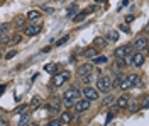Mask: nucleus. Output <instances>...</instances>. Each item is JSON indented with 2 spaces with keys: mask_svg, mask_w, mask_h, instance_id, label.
<instances>
[{
  "mask_svg": "<svg viewBox=\"0 0 149 126\" xmlns=\"http://www.w3.org/2000/svg\"><path fill=\"white\" fill-rule=\"evenodd\" d=\"M78 99H80V90L76 87H71L65 92V96H63V104H65L66 107H71Z\"/></svg>",
  "mask_w": 149,
  "mask_h": 126,
  "instance_id": "nucleus-1",
  "label": "nucleus"
},
{
  "mask_svg": "<svg viewBox=\"0 0 149 126\" xmlns=\"http://www.w3.org/2000/svg\"><path fill=\"white\" fill-rule=\"evenodd\" d=\"M134 51V48H132V44H124V46H119V48H115V51H113V56L117 60H122L125 58V56H130V53Z\"/></svg>",
  "mask_w": 149,
  "mask_h": 126,
  "instance_id": "nucleus-2",
  "label": "nucleus"
},
{
  "mask_svg": "<svg viewBox=\"0 0 149 126\" xmlns=\"http://www.w3.org/2000/svg\"><path fill=\"white\" fill-rule=\"evenodd\" d=\"M109 90H110V77H107V75L98 77V80H97V92L107 94Z\"/></svg>",
  "mask_w": 149,
  "mask_h": 126,
  "instance_id": "nucleus-3",
  "label": "nucleus"
},
{
  "mask_svg": "<svg viewBox=\"0 0 149 126\" xmlns=\"http://www.w3.org/2000/svg\"><path fill=\"white\" fill-rule=\"evenodd\" d=\"M70 80V72H58L53 78V87H61L63 84H66Z\"/></svg>",
  "mask_w": 149,
  "mask_h": 126,
  "instance_id": "nucleus-4",
  "label": "nucleus"
},
{
  "mask_svg": "<svg viewBox=\"0 0 149 126\" xmlns=\"http://www.w3.org/2000/svg\"><path fill=\"white\" fill-rule=\"evenodd\" d=\"M59 106H61V99H59V97H51L49 102H47V111H49L51 114H56V113L59 111Z\"/></svg>",
  "mask_w": 149,
  "mask_h": 126,
  "instance_id": "nucleus-5",
  "label": "nucleus"
},
{
  "mask_svg": "<svg viewBox=\"0 0 149 126\" xmlns=\"http://www.w3.org/2000/svg\"><path fill=\"white\" fill-rule=\"evenodd\" d=\"M41 31H42V27H41L39 24H29V26H24V34H26V36H37Z\"/></svg>",
  "mask_w": 149,
  "mask_h": 126,
  "instance_id": "nucleus-6",
  "label": "nucleus"
},
{
  "mask_svg": "<svg viewBox=\"0 0 149 126\" xmlns=\"http://www.w3.org/2000/svg\"><path fill=\"white\" fill-rule=\"evenodd\" d=\"M73 107H74V111H76V113L88 111V107H90V101H86V99H78V101L73 104Z\"/></svg>",
  "mask_w": 149,
  "mask_h": 126,
  "instance_id": "nucleus-7",
  "label": "nucleus"
},
{
  "mask_svg": "<svg viewBox=\"0 0 149 126\" xmlns=\"http://www.w3.org/2000/svg\"><path fill=\"white\" fill-rule=\"evenodd\" d=\"M132 48L136 49L137 53H142L144 49L148 48V38H144V36H142V38H137L136 39V43L132 44Z\"/></svg>",
  "mask_w": 149,
  "mask_h": 126,
  "instance_id": "nucleus-8",
  "label": "nucleus"
},
{
  "mask_svg": "<svg viewBox=\"0 0 149 126\" xmlns=\"http://www.w3.org/2000/svg\"><path fill=\"white\" fill-rule=\"evenodd\" d=\"M83 96L86 101H97L98 99V92H97V89H93V87H85L83 89Z\"/></svg>",
  "mask_w": 149,
  "mask_h": 126,
  "instance_id": "nucleus-9",
  "label": "nucleus"
},
{
  "mask_svg": "<svg viewBox=\"0 0 149 126\" xmlns=\"http://www.w3.org/2000/svg\"><path fill=\"white\" fill-rule=\"evenodd\" d=\"M144 60H146V56H144L142 53H134V55L130 56V63H132L134 67H142Z\"/></svg>",
  "mask_w": 149,
  "mask_h": 126,
  "instance_id": "nucleus-10",
  "label": "nucleus"
},
{
  "mask_svg": "<svg viewBox=\"0 0 149 126\" xmlns=\"http://www.w3.org/2000/svg\"><path fill=\"white\" fill-rule=\"evenodd\" d=\"M92 72H93V63H83V65L78 67V75H80V77L88 75V73H92Z\"/></svg>",
  "mask_w": 149,
  "mask_h": 126,
  "instance_id": "nucleus-11",
  "label": "nucleus"
},
{
  "mask_svg": "<svg viewBox=\"0 0 149 126\" xmlns=\"http://www.w3.org/2000/svg\"><path fill=\"white\" fill-rule=\"evenodd\" d=\"M124 75L122 73H115L113 77L110 78V87H113V89H119L120 87V84H122V80H124Z\"/></svg>",
  "mask_w": 149,
  "mask_h": 126,
  "instance_id": "nucleus-12",
  "label": "nucleus"
},
{
  "mask_svg": "<svg viewBox=\"0 0 149 126\" xmlns=\"http://www.w3.org/2000/svg\"><path fill=\"white\" fill-rule=\"evenodd\" d=\"M93 10H95V7H90V9L83 10V12H78V14L73 17V22H81V20H85L86 19V15H88L90 12H93Z\"/></svg>",
  "mask_w": 149,
  "mask_h": 126,
  "instance_id": "nucleus-13",
  "label": "nucleus"
},
{
  "mask_svg": "<svg viewBox=\"0 0 149 126\" xmlns=\"http://www.w3.org/2000/svg\"><path fill=\"white\" fill-rule=\"evenodd\" d=\"M115 102H117V109H125L127 104H129V96L122 94L120 97H117V99H115Z\"/></svg>",
  "mask_w": 149,
  "mask_h": 126,
  "instance_id": "nucleus-14",
  "label": "nucleus"
},
{
  "mask_svg": "<svg viewBox=\"0 0 149 126\" xmlns=\"http://www.w3.org/2000/svg\"><path fill=\"white\" fill-rule=\"evenodd\" d=\"M127 82H129L130 87H137V85H141V77L137 75V73H130V75H127Z\"/></svg>",
  "mask_w": 149,
  "mask_h": 126,
  "instance_id": "nucleus-15",
  "label": "nucleus"
},
{
  "mask_svg": "<svg viewBox=\"0 0 149 126\" xmlns=\"http://www.w3.org/2000/svg\"><path fill=\"white\" fill-rule=\"evenodd\" d=\"M41 17H42V14H41L39 10H29V14L26 15V19H27L29 22H37Z\"/></svg>",
  "mask_w": 149,
  "mask_h": 126,
  "instance_id": "nucleus-16",
  "label": "nucleus"
},
{
  "mask_svg": "<svg viewBox=\"0 0 149 126\" xmlns=\"http://www.w3.org/2000/svg\"><path fill=\"white\" fill-rule=\"evenodd\" d=\"M105 41H107V44H109V43H117V41H119V32L110 29L107 32V36H105Z\"/></svg>",
  "mask_w": 149,
  "mask_h": 126,
  "instance_id": "nucleus-17",
  "label": "nucleus"
},
{
  "mask_svg": "<svg viewBox=\"0 0 149 126\" xmlns=\"http://www.w3.org/2000/svg\"><path fill=\"white\" fill-rule=\"evenodd\" d=\"M41 104H42V99H41L39 96H36V97H32V99H31L29 109H31V111H36V109H39V107H41Z\"/></svg>",
  "mask_w": 149,
  "mask_h": 126,
  "instance_id": "nucleus-18",
  "label": "nucleus"
},
{
  "mask_svg": "<svg viewBox=\"0 0 149 126\" xmlns=\"http://www.w3.org/2000/svg\"><path fill=\"white\" fill-rule=\"evenodd\" d=\"M71 119H73L71 113H70V111H65V113H61V116H59V123H61V125H70Z\"/></svg>",
  "mask_w": 149,
  "mask_h": 126,
  "instance_id": "nucleus-19",
  "label": "nucleus"
},
{
  "mask_svg": "<svg viewBox=\"0 0 149 126\" xmlns=\"http://www.w3.org/2000/svg\"><path fill=\"white\" fill-rule=\"evenodd\" d=\"M26 15H15V19H14V26L19 27V29H24V26H26Z\"/></svg>",
  "mask_w": 149,
  "mask_h": 126,
  "instance_id": "nucleus-20",
  "label": "nucleus"
},
{
  "mask_svg": "<svg viewBox=\"0 0 149 126\" xmlns=\"http://www.w3.org/2000/svg\"><path fill=\"white\" fill-rule=\"evenodd\" d=\"M127 107H129L130 113H137V111L141 109L139 102H137V99H130V97H129V104H127Z\"/></svg>",
  "mask_w": 149,
  "mask_h": 126,
  "instance_id": "nucleus-21",
  "label": "nucleus"
},
{
  "mask_svg": "<svg viewBox=\"0 0 149 126\" xmlns=\"http://www.w3.org/2000/svg\"><path fill=\"white\" fill-rule=\"evenodd\" d=\"M93 46H95L97 49L105 48V46H107V41H105V38H102V36H97L95 41H93Z\"/></svg>",
  "mask_w": 149,
  "mask_h": 126,
  "instance_id": "nucleus-22",
  "label": "nucleus"
},
{
  "mask_svg": "<svg viewBox=\"0 0 149 126\" xmlns=\"http://www.w3.org/2000/svg\"><path fill=\"white\" fill-rule=\"evenodd\" d=\"M83 55H85V58H95V56H97V48H95V46H90V48H86L83 51Z\"/></svg>",
  "mask_w": 149,
  "mask_h": 126,
  "instance_id": "nucleus-23",
  "label": "nucleus"
},
{
  "mask_svg": "<svg viewBox=\"0 0 149 126\" xmlns=\"http://www.w3.org/2000/svg\"><path fill=\"white\" fill-rule=\"evenodd\" d=\"M76 10H78V5H76V4H73V5H71V7L68 9V12H66V14H68V17H74V15L78 14Z\"/></svg>",
  "mask_w": 149,
  "mask_h": 126,
  "instance_id": "nucleus-24",
  "label": "nucleus"
},
{
  "mask_svg": "<svg viewBox=\"0 0 149 126\" xmlns=\"http://www.w3.org/2000/svg\"><path fill=\"white\" fill-rule=\"evenodd\" d=\"M29 118H31V113H26L24 116L19 119V126H26L29 123Z\"/></svg>",
  "mask_w": 149,
  "mask_h": 126,
  "instance_id": "nucleus-25",
  "label": "nucleus"
},
{
  "mask_svg": "<svg viewBox=\"0 0 149 126\" xmlns=\"http://www.w3.org/2000/svg\"><path fill=\"white\" fill-rule=\"evenodd\" d=\"M44 72H47V73H54L56 72V63H46V65H44Z\"/></svg>",
  "mask_w": 149,
  "mask_h": 126,
  "instance_id": "nucleus-26",
  "label": "nucleus"
},
{
  "mask_svg": "<svg viewBox=\"0 0 149 126\" xmlns=\"http://www.w3.org/2000/svg\"><path fill=\"white\" fill-rule=\"evenodd\" d=\"M93 78H95V70H93L92 73H88V75H83V77H81V80H83V84H90Z\"/></svg>",
  "mask_w": 149,
  "mask_h": 126,
  "instance_id": "nucleus-27",
  "label": "nucleus"
},
{
  "mask_svg": "<svg viewBox=\"0 0 149 126\" xmlns=\"http://www.w3.org/2000/svg\"><path fill=\"white\" fill-rule=\"evenodd\" d=\"M109 60H107V56H103V55H98V56H95L93 58V63H98V65H102V63H107Z\"/></svg>",
  "mask_w": 149,
  "mask_h": 126,
  "instance_id": "nucleus-28",
  "label": "nucleus"
},
{
  "mask_svg": "<svg viewBox=\"0 0 149 126\" xmlns=\"http://www.w3.org/2000/svg\"><path fill=\"white\" fill-rule=\"evenodd\" d=\"M113 102H115V99H113V97H112V96H107V97H105V99H103V101H102V104H103V106H105V107L112 106Z\"/></svg>",
  "mask_w": 149,
  "mask_h": 126,
  "instance_id": "nucleus-29",
  "label": "nucleus"
},
{
  "mask_svg": "<svg viewBox=\"0 0 149 126\" xmlns=\"http://www.w3.org/2000/svg\"><path fill=\"white\" fill-rule=\"evenodd\" d=\"M20 39H22L20 34H14V36L9 39V44H19V43H20Z\"/></svg>",
  "mask_w": 149,
  "mask_h": 126,
  "instance_id": "nucleus-30",
  "label": "nucleus"
},
{
  "mask_svg": "<svg viewBox=\"0 0 149 126\" xmlns=\"http://www.w3.org/2000/svg\"><path fill=\"white\" fill-rule=\"evenodd\" d=\"M70 41V34H66V36H63V38H59L58 41H56V46H63V44H66Z\"/></svg>",
  "mask_w": 149,
  "mask_h": 126,
  "instance_id": "nucleus-31",
  "label": "nucleus"
},
{
  "mask_svg": "<svg viewBox=\"0 0 149 126\" xmlns=\"http://www.w3.org/2000/svg\"><path fill=\"white\" fill-rule=\"evenodd\" d=\"M9 29H10V24H9V22H3V24H0V34H5Z\"/></svg>",
  "mask_w": 149,
  "mask_h": 126,
  "instance_id": "nucleus-32",
  "label": "nucleus"
},
{
  "mask_svg": "<svg viewBox=\"0 0 149 126\" xmlns=\"http://www.w3.org/2000/svg\"><path fill=\"white\" fill-rule=\"evenodd\" d=\"M24 109H27V104H20V106H17V107H15V111H14V113H15V114H20V113H22Z\"/></svg>",
  "mask_w": 149,
  "mask_h": 126,
  "instance_id": "nucleus-33",
  "label": "nucleus"
},
{
  "mask_svg": "<svg viewBox=\"0 0 149 126\" xmlns=\"http://www.w3.org/2000/svg\"><path fill=\"white\" fill-rule=\"evenodd\" d=\"M15 55H17V51H15V49H10L9 53L5 55V60H12L14 56H15Z\"/></svg>",
  "mask_w": 149,
  "mask_h": 126,
  "instance_id": "nucleus-34",
  "label": "nucleus"
},
{
  "mask_svg": "<svg viewBox=\"0 0 149 126\" xmlns=\"http://www.w3.org/2000/svg\"><path fill=\"white\" fill-rule=\"evenodd\" d=\"M9 39L10 38H7L5 34H0V44H9Z\"/></svg>",
  "mask_w": 149,
  "mask_h": 126,
  "instance_id": "nucleus-35",
  "label": "nucleus"
},
{
  "mask_svg": "<svg viewBox=\"0 0 149 126\" xmlns=\"http://www.w3.org/2000/svg\"><path fill=\"white\" fill-rule=\"evenodd\" d=\"M113 114H115V113H112V111H109V114H107V121H105V125H109V123L112 121V118H113Z\"/></svg>",
  "mask_w": 149,
  "mask_h": 126,
  "instance_id": "nucleus-36",
  "label": "nucleus"
},
{
  "mask_svg": "<svg viewBox=\"0 0 149 126\" xmlns=\"http://www.w3.org/2000/svg\"><path fill=\"white\" fill-rule=\"evenodd\" d=\"M132 20H134V15H132V14H129V15H125V24H130Z\"/></svg>",
  "mask_w": 149,
  "mask_h": 126,
  "instance_id": "nucleus-37",
  "label": "nucleus"
},
{
  "mask_svg": "<svg viewBox=\"0 0 149 126\" xmlns=\"http://www.w3.org/2000/svg\"><path fill=\"white\" fill-rule=\"evenodd\" d=\"M47 126H61V123H59V119H56V121H49Z\"/></svg>",
  "mask_w": 149,
  "mask_h": 126,
  "instance_id": "nucleus-38",
  "label": "nucleus"
},
{
  "mask_svg": "<svg viewBox=\"0 0 149 126\" xmlns=\"http://www.w3.org/2000/svg\"><path fill=\"white\" fill-rule=\"evenodd\" d=\"M142 109H148V96L142 97Z\"/></svg>",
  "mask_w": 149,
  "mask_h": 126,
  "instance_id": "nucleus-39",
  "label": "nucleus"
},
{
  "mask_svg": "<svg viewBox=\"0 0 149 126\" xmlns=\"http://www.w3.org/2000/svg\"><path fill=\"white\" fill-rule=\"evenodd\" d=\"M120 29L124 31V32H127V34L130 32V29H129V26H127V24H122V26H120Z\"/></svg>",
  "mask_w": 149,
  "mask_h": 126,
  "instance_id": "nucleus-40",
  "label": "nucleus"
},
{
  "mask_svg": "<svg viewBox=\"0 0 149 126\" xmlns=\"http://www.w3.org/2000/svg\"><path fill=\"white\" fill-rule=\"evenodd\" d=\"M0 126H9V121L7 119H0Z\"/></svg>",
  "mask_w": 149,
  "mask_h": 126,
  "instance_id": "nucleus-41",
  "label": "nucleus"
},
{
  "mask_svg": "<svg viewBox=\"0 0 149 126\" xmlns=\"http://www.w3.org/2000/svg\"><path fill=\"white\" fill-rule=\"evenodd\" d=\"M127 5H129V0H124V4L120 5V9H122V7H127Z\"/></svg>",
  "mask_w": 149,
  "mask_h": 126,
  "instance_id": "nucleus-42",
  "label": "nucleus"
},
{
  "mask_svg": "<svg viewBox=\"0 0 149 126\" xmlns=\"http://www.w3.org/2000/svg\"><path fill=\"white\" fill-rule=\"evenodd\" d=\"M5 92V85H0V94H3Z\"/></svg>",
  "mask_w": 149,
  "mask_h": 126,
  "instance_id": "nucleus-43",
  "label": "nucleus"
},
{
  "mask_svg": "<svg viewBox=\"0 0 149 126\" xmlns=\"http://www.w3.org/2000/svg\"><path fill=\"white\" fill-rule=\"evenodd\" d=\"M31 126H39V125H31Z\"/></svg>",
  "mask_w": 149,
  "mask_h": 126,
  "instance_id": "nucleus-44",
  "label": "nucleus"
}]
</instances>
